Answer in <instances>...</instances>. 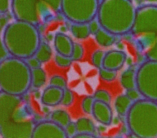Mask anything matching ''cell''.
I'll list each match as a JSON object with an SVG mask.
<instances>
[{"label":"cell","mask_w":157,"mask_h":138,"mask_svg":"<svg viewBox=\"0 0 157 138\" xmlns=\"http://www.w3.org/2000/svg\"><path fill=\"white\" fill-rule=\"evenodd\" d=\"M136 13L132 0H101L96 18L102 28L121 36L131 32Z\"/></svg>","instance_id":"6da1fadb"},{"label":"cell","mask_w":157,"mask_h":138,"mask_svg":"<svg viewBox=\"0 0 157 138\" xmlns=\"http://www.w3.org/2000/svg\"><path fill=\"white\" fill-rule=\"evenodd\" d=\"M2 38L10 55L23 59L34 56L42 42L37 26L16 20L6 26Z\"/></svg>","instance_id":"7a4b0ae2"},{"label":"cell","mask_w":157,"mask_h":138,"mask_svg":"<svg viewBox=\"0 0 157 138\" xmlns=\"http://www.w3.org/2000/svg\"><path fill=\"white\" fill-rule=\"evenodd\" d=\"M31 87V69L25 59L9 56L0 62V90L23 96Z\"/></svg>","instance_id":"3957f363"},{"label":"cell","mask_w":157,"mask_h":138,"mask_svg":"<svg viewBox=\"0 0 157 138\" xmlns=\"http://www.w3.org/2000/svg\"><path fill=\"white\" fill-rule=\"evenodd\" d=\"M130 133L139 138H157V102L142 98L134 102L126 115Z\"/></svg>","instance_id":"277c9868"},{"label":"cell","mask_w":157,"mask_h":138,"mask_svg":"<svg viewBox=\"0 0 157 138\" xmlns=\"http://www.w3.org/2000/svg\"><path fill=\"white\" fill-rule=\"evenodd\" d=\"M10 8L16 20L37 26L54 15L40 0H11Z\"/></svg>","instance_id":"5b68a950"},{"label":"cell","mask_w":157,"mask_h":138,"mask_svg":"<svg viewBox=\"0 0 157 138\" xmlns=\"http://www.w3.org/2000/svg\"><path fill=\"white\" fill-rule=\"evenodd\" d=\"M100 0H62L61 13L71 23H88L96 17Z\"/></svg>","instance_id":"8992f818"},{"label":"cell","mask_w":157,"mask_h":138,"mask_svg":"<svg viewBox=\"0 0 157 138\" xmlns=\"http://www.w3.org/2000/svg\"><path fill=\"white\" fill-rule=\"evenodd\" d=\"M136 88L144 98L157 102V61L145 60L139 65Z\"/></svg>","instance_id":"52a82bcc"},{"label":"cell","mask_w":157,"mask_h":138,"mask_svg":"<svg viewBox=\"0 0 157 138\" xmlns=\"http://www.w3.org/2000/svg\"><path fill=\"white\" fill-rule=\"evenodd\" d=\"M129 34L133 37L157 34V4H148L136 8L134 23Z\"/></svg>","instance_id":"ba28073f"},{"label":"cell","mask_w":157,"mask_h":138,"mask_svg":"<svg viewBox=\"0 0 157 138\" xmlns=\"http://www.w3.org/2000/svg\"><path fill=\"white\" fill-rule=\"evenodd\" d=\"M21 96L0 90V127L11 120L26 119L29 115Z\"/></svg>","instance_id":"9c48e42d"},{"label":"cell","mask_w":157,"mask_h":138,"mask_svg":"<svg viewBox=\"0 0 157 138\" xmlns=\"http://www.w3.org/2000/svg\"><path fill=\"white\" fill-rule=\"evenodd\" d=\"M34 126V122L27 118L11 120L0 127V135L4 138H29Z\"/></svg>","instance_id":"30bf717a"},{"label":"cell","mask_w":157,"mask_h":138,"mask_svg":"<svg viewBox=\"0 0 157 138\" xmlns=\"http://www.w3.org/2000/svg\"><path fill=\"white\" fill-rule=\"evenodd\" d=\"M32 138H66L64 128L54 122L50 120L40 121L35 124Z\"/></svg>","instance_id":"8fae6325"},{"label":"cell","mask_w":157,"mask_h":138,"mask_svg":"<svg viewBox=\"0 0 157 138\" xmlns=\"http://www.w3.org/2000/svg\"><path fill=\"white\" fill-rule=\"evenodd\" d=\"M91 114L94 118L101 125L109 126L112 122L113 112L108 103L95 100Z\"/></svg>","instance_id":"7c38bea8"},{"label":"cell","mask_w":157,"mask_h":138,"mask_svg":"<svg viewBox=\"0 0 157 138\" xmlns=\"http://www.w3.org/2000/svg\"><path fill=\"white\" fill-rule=\"evenodd\" d=\"M126 60V54L124 52L117 49L110 50L105 53L102 67L117 71L123 67Z\"/></svg>","instance_id":"4fadbf2b"},{"label":"cell","mask_w":157,"mask_h":138,"mask_svg":"<svg viewBox=\"0 0 157 138\" xmlns=\"http://www.w3.org/2000/svg\"><path fill=\"white\" fill-rule=\"evenodd\" d=\"M53 40L56 53L71 57L74 42L69 35L62 32H57L54 36Z\"/></svg>","instance_id":"5bb4252c"},{"label":"cell","mask_w":157,"mask_h":138,"mask_svg":"<svg viewBox=\"0 0 157 138\" xmlns=\"http://www.w3.org/2000/svg\"><path fill=\"white\" fill-rule=\"evenodd\" d=\"M64 89L50 85L46 87L41 95V103L45 106H56L61 104Z\"/></svg>","instance_id":"9a60e30c"},{"label":"cell","mask_w":157,"mask_h":138,"mask_svg":"<svg viewBox=\"0 0 157 138\" xmlns=\"http://www.w3.org/2000/svg\"><path fill=\"white\" fill-rule=\"evenodd\" d=\"M137 68L129 67L125 70L120 76V84L126 90L136 88Z\"/></svg>","instance_id":"2e32d148"},{"label":"cell","mask_w":157,"mask_h":138,"mask_svg":"<svg viewBox=\"0 0 157 138\" xmlns=\"http://www.w3.org/2000/svg\"><path fill=\"white\" fill-rule=\"evenodd\" d=\"M94 35L98 45L102 47H109L112 46L115 43L116 37H117L101 27Z\"/></svg>","instance_id":"e0dca14e"},{"label":"cell","mask_w":157,"mask_h":138,"mask_svg":"<svg viewBox=\"0 0 157 138\" xmlns=\"http://www.w3.org/2000/svg\"><path fill=\"white\" fill-rule=\"evenodd\" d=\"M134 102L130 100L126 94L118 96L114 103V106L117 113L121 117L126 115L129 109Z\"/></svg>","instance_id":"ac0fdd59"},{"label":"cell","mask_w":157,"mask_h":138,"mask_svg":"<svg viewBox=\"0 0 157 138\" xmlns=\"http://www.w3.org/2000/svg\"><path fill=\"white\" fill-rule=\"evenodd\" d=\"M77 133H89L94 134L97 130L94 123L89 118L80 117L75 122Z\"/></svg>","instance_id":"d6986e66"},{"label":"cell","mask_w":157,"mask_h":138,"mask_svg":"<svg viewBox=\"0 0 157 138\" xmlns=\"http://www.w3.org/2000/svg\"><path fill=\"white\" fill-rule=\"evenodd\" d=\"M70 31L72 35L77 39L83 40L87 38L90 35L88 23H71Z\"/></svg>","instance_id":"ffe728a7"},{"label":"cell","mask_w":157,"mask_h":138,"mask_svg":"<svg viewBox=\"0 0 157 138\" xmlns=\"http://www.w3.org/2000/svg\"><path fill=\"white\" fill-rule=\"evenodd\" d=\"M46 79V73L42 68L40 67L31 70V86L40 88L45 84Z\"/></svg>","instance_id":"44dd1931"},{"label":"cell","mask_w":157,"mask_h":138,"mask_svg":"<svg viewBox=\"0 0 157 138\" xmlns=\"http://www.w3.org/2000/svg\"><path fill=\"white\" fill-rule=\"evenodd\" d=\"M50 120L64 128L71 121L69 113L63 109L53 111L50 114Z\"/></svg>","instance_id":"7402d4cb"},{"label":"cell","mask_w":157,"mask_h":138,"mask_svg":"<svg viewBox=\"0 0 157 138\" xmlns=\"http://www.w3.org/2000/svg\"><path fill=\"white\" fill-rule=\"evenodd\" d=\"M52 55V51L50 46L47 43L42 41L34 54V56L41 63H45L50 59Z\"/></svg>","instance_id":"603a6c76"},{"label":"cell","mask_w":157,"mask_h":138,"mask_svg":"<svg viewBox=\"0 0 157 138\" xmlns=\"http://www.w3.org/2000/svg\"><path fill=\"white\" fill-rule=\"evenodd\" d=\"M105 52L101 49L95 50L91 54V60L94 67L99 69L102 67V63Z\"/></svg>","instance_id":"cb8c5ba5"},{"label":"cell","mask_w":157,"mask_h":138,"mask_svg":"<svg viewBox=\"0 0 157 138\" xmlns=\"http://www.w3.org/2000/svg\"><path fill=\"white\" fill-rule=\"evenodd\" d=\"M99 70V75L100 78L104 81L110 82L115 80L117 76V71L111 70L109 69L102 67Z\"/></svg>","instance_id":"d4e9b609"},{"label":"cell","mask_w":157,"mask_h":138,"mask_svg":"<svg viewBox=\"0 0 157 138\" xmlns=\"http://www.w3.org/2000/svg\"><path fill=\"white\" fill-rule=\"evenodd\" d=\"M54 60L56 65L61 68L68 67L74 62L71 56H66L58 53L55 54Z\"/></svg>","instance_id":"484cf974"},{"label":"cell","mask_w":157,"mask_h":138,"mask_svg":"<svg viewBox=\"0 0 157 138\" xmlns=\"http://www.w3.org/2000/svg\"><path fill=\"white\" fill-rule=\"evenodd\" d=\"M53 14L61 13L62 0H40Z\"/></svg>","instance_id":"4316f807"},{"label":"cell","mask_w":157,"mask_h":138,"mask_svg":"<svg viewBox=\"0 0 157 138\" xmlns=\"http://www.w3.org/2000/svg\"><path fill=\"white\" fill-rule=\"evenodd\" d=\"M94 98L93 96H86L84 97L81 102V108L83 112L86 114H91Z\"/></svg>","instance_id":"83f0119b"},{"label":"cell","mask_w":157,"mask_h":138,"mask_svg":"<svg viewBox=\"0 0 157 138\" xmlns=\"http://www.w3.org/2000/svg\"><path fill=\"white\" fill-rule=\"evenodd\" d=\"M93 96L95 100H98L109 103L111 101L112 96L110 93L104 89L97 90L93 94Z\"/></svg>","instance_id":"f1b7e54d"},{"label":"cell","mask_w":157,"mask_h":138,"mask_svg":"<svg viewBox=\"0 0 157 138\" xmlns=\"http://www.w3.org/2000/svg\"><path fill=\"white\" fill-rule=\"evenodd\" d=\"M74 95L73 92L67 87L64 89L63 95L61 99V104L66 107L70 106L74 102Z\"/></svg>","instance_id":"f546056e"},{"label":"cell","mask_w":157,"mask_h":138,"mask_svg":"<svg viewBox=\"0 0 157 138\" xmlns=\"http://www.w3.org/2000/svg\"><path fill=\"white\" fill-rule=\"evenodd\" d=\"M84 55V48L79 43H74L71 57L73 61L81 60Z\"/></svg>","instance_id":"4dcf8cb0"},{"label":"cell","mask_w":157,"mask_h":138,"mask_svg":"<svg viewBox=\"0 0 157 138\" xmlns=\"http://www.w3.org/2000/svg\"><path fill=\"white\" fill-rule=\"evenodd\" d=\"M143 54L145 60L157 61V37L152 45Z\"/></svg>","instance_id":"1f68e13d"},{"label":"cell","mask_w":157,"mask_h":138,"mask_svg":"<svg viewBox=\"0 0 157 138\" xmlns=\"http://www.w3.org/2000/svg\"><path fill=\"white\" fill-rule=\"evenodd\" d=\"M49 85L64 89L67 87L66 79L60 75H53L50 79Z\"/></svg>","instance_id":"d6a6232c"},{"label":"cell","mask_w":157,"mask_h":138,"mask_svg":"<svg viewBox=\"0 0 157 138\" xmlns=\"http://www.w3.org/2000/svg\"><path fill=\"white\" fill-rule=\"evenodd\" d=\"M126 95L133 102L138 101L142 98H144L139 90L137 88H133L126 90Z\"/></svg>","instance_id":"836d02e7"},{"label":"cell","mask_w":157,"mask_h":138,"mask_svg":"<svg viewBox=\"0 0 157 138\" xmlns=\"http://www.w3.org/2000/svg\"><path fill=\"white\" fill-rule=\"evenodd\" d=\"M64 131L67 137H73L77 133L75 123L71 121L67 124V125L66 127H64Z\"/></svg>","instance_id":"e575fe53"},{"label":"cell","mask_w":157,"mask_h":138,"mask_svg":"<svg viewBox=\"0 0 157 138\" xmlns=\"http://www.w3.org/2000/svg\"><path fill=\"white\" fill-rule=\"evenodd\" d=\"M88 25L90 32V34L92 35H94L98 32V31L101 28V25L96 17L93 20H91L90 22H88Z\"/></svg>","instance_id":"d590c367"},{"label":"cell","mask_w":157,"mask_h":138,"mask_svg":"<svg viewBox=\"0 0 157 138\" xmlns=\"http://www.w3.org/2000/svg\"><path fill=\"white\" fill-rule=\"evenodd\" d=\"M26 64L29 66V67L32 70L34 68H36L38 67H40L41 65V62L34 56L30 57L29 58H27L25 59Z\"/></svg>","instance_id":"8d00e7d4"},{"label":"cell","mask_w":157,"mask_h":138,"mask_svg":"<svg viewBox=\"0 0 157 138\" xmlns=\"http://www.w3.org/2000/svg\"><path fill=\"white\" fill-rule=\"evenodd\" d=\"M10 7V0H0V16L7 14Z\"/></svg>","instance_id":"74e56055"},{"label":"cell","mask_w":157,"mask_h":138,"mask_svg":"<svg viewBox=\"0 0 157 138\" xmlns=\"http://www.w3.org/2000/svg\"><path fill=\"white\" fill-rule=\"evenodd\" d=\"M9 56L10 55L3 42L2 38L0 37V62Z\"/></svg>","instance_id":"f35d334b"},{"label":"cell","mask_w":157,"mask_h":138,"mask_svg":"<svg viewBox=\"0 0 157 138\" xmlns=\"http://www.w3.org/2000/svg\"><path fill=\"white\" fill-rule=\"evenodd\" d=\"M9 18L6 14L0 16V34L4 30L6 26L9 24Z\"/></svg>","instance_id":"ab89813d"},{"label":"cell","mask_w":157,"mask_h":138,"mask_svg":"<svg viewBox=\"0 0 157 138\" xmlns=\"http://www.w3.org/2000/svg\"><path fill=\"white\" fill-rule=\"evenodd\" d=\"M94 134H89V133H77L73 138H93L95 137Z\"/></svg>","instance_id":"60d3db41"},{"label":"cell","mask_w":157,"mask_h":138,"mask_svg":"<svg viewBox=\"0 0 157 138\" xmlns=\"http://www.w3.org/2000/svg\"><path fill=\"white\" fill-rule=\"evenodd\" d=\"M150 4H156L157 3V0H144Z\"/></svg>","instance_id":"b9f144b4"},{"label":"cell","mask_w":157,"mask_h":138,"mask_svg":"<svg viewBox=\"0 0 157 138\" xmlns=\"http://www.w3.org/2000/svg\"><path fill=\"white\" fill-rule=\"evenodd\" d=\"M132 1H133V0H132Z\"/></svg>","instance_id":"7bdbcfd3"},{"label":"cell","mask_w":157,"mask_h":138,"mask_svg":"<svg viewBox=\"0 0 157 138\" xmlns=\"http://www.w3.org/2000/svg\"><path fill=\"white\" fill-rule=\"evenodd\" d=\"M100 1H101V0H100Z\"/></svg>","instance_id":"ee69618b"}]
</instances>
